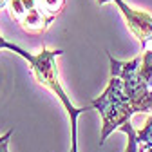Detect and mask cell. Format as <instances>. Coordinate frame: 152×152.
Masks as SVG:
<instances>
[{"mask_svg": "<svg viewBox=\"0 0 152 152\" xmlns=\"http://www.w3.org/2000/svg\"><path fill=\"white\" fill-rule=\"evenodd\" d=\"M11 134H13V132L9 130L6 136L0 138V152H7V145H9V138H11Z\"/></svg>", "mask_w": 152, "mask_h": 152, "instance_id": "8fae6325", "label": "cell"}, {"mask_svg": "<svg viewBox=\"0 0 152 152\" xmlns=\"http://www.w3.org/2000/svg\"><path fill=\"white\" fill-rule=\"evenodd\" d=\"M91 107L98 109L103 118V130H102L100 145H103V141L107 140V136L114 129H120L123 123L130 121V116L134 114L132 102L125 94L121 78H118V76H112L105 92L98 100H94L91 103Z\"/></svg>", "mask_w": 152, "mask_h": 152, "instance_id": "6da1fadb", "label": "cell"}, {"mask_svg": "<svg viewBox=\"0 0 152 152\" xmlns=\"http://www.w3.org/2000/svg\"><path fill=\"white\" fill-rule=\"evenodd\" d=\"M140 74L145 80V83L148 87H152V51H147L143 54V64L140 67Z\"/></svg>", "mask_w": 152, "mask_h": 152, "instance_id": "8992f818", "label": "cell"}, {"mask_svg": "<svg viewBox=\"0 0 152 152\" xmlns=\"http://www.w3.org/2000/svg\"><path fill=\"white\" fill-rule=\"evenodd\" d=\"M9 15L31 34L44 33L53 22V18L44 13L40 0H9Z\"/></svg>", "mask_w": 152, "mask_h": 152, "instance_id": "277c9868", "label": "cell"}, {"mask_svg": "<svg viewBox=\"0 0 152 152\" xmlns=\"http://www.w3.org/2000/svg\"><path fill=\"white\" fill-rule=\"evenodd\" d=\"M140 152H152V147H141Z\"/></svg>", "mask_w": 152, "mask_h": 152, "instance_id": "7c38bea8", "label": "cell"}, {"mask_svg": "<svg viewBox=\"0 0 152 152\" xmlns=\"http://www.w3.org/2000/svg\"><path fill=\"white\" fill-rule=\"evenodd\" d=\"M110 60V74L121 78L123 91L130 98L134 112H150L152 110V91H148V85L140 74L141 67V56H136L130 62H120L114 60L109 54Z\"/></svg>", "mask_w": 152, "mask_h": 152, "instance_id": "3957f363", "label": "cell"}, {"mask_svg": "<svg viewBox=\"0 0 152 152\" xmlns=\"http://www.w3.org/2000/svg\"><path fill=\"white\" fill-rule=\"evenodd\" d=\"M0 49H9V51H15V53H18L20 56H24V58L29 62L31 60V56L33 54H29V53H26L24 49H20V47H16V45H13V44H9V42H6L2 36H0Z\"/></svg>", "mask_w": 152, "mask_h": 152, "instance_id": "30bf717a", "label": "cell"}, {"mask_svg": "<svg viewBox=\"0 0 152 152\" xmlns=\"http://www.w3.org/2000/svg\"><path fill=\"white\" fill-rule=\"evenodd\" d=\"M40 2H42L44 13L47 16H51V18H54L56 15L64 9V6H65V0H40Z\"/></svg>", "mask_w": 152, "mask_h": 152, "instance_id": "52a82bcc", "label": "cell"}, {"mask_svg": "<svg viewBox=\"0 0 152 152\" xmlns=\"http://www.w3.org/2000/svg\"><path fill=\"white\" fill-rule=\"evenodd\" d=\"M120 130H123V132H127V134H129V145H127V152H138V138H136V132H134V129H132L130 121L123 123V125L120 127Z\"/></svg>", "mask_w": 152, "mask_h": 152, "instance_id": "9c48e42d", "label": "cell"}, {"mask_svg": "<svg viewBox=\"0 0 152 152\" xmlns=\"http://www.w3.org/2000/svg\"><path fill=\"white\" fill-rule=\"evenodd\" d=\"M138 143H141V147H152V116L147 118L145 127L136 134Z\"/></svg>", "mask_w": 152, "mask_h": 152, "instance_id": "ba28073f", "label": "cell"}, {"mask_svg": "<svg viewBox=\"0 0 152 152\" xmlns=\"http://www.w3.org/2000/svg\"><path fill=\"white\" fill-rule=\"evenodd\" d=\"M64 51H49V49H44L40 54H36V56H31V67L34 71V76H36V80L40 82L42 85L49 87L56 96L60 98V102L65 105L67 112H69V116H71V127H72V148L71 152H78V148H76V140H78V134H76V121H78V116L87 110V109H92L91 105L89 107H74L71 103V100L67 98V94L64 92L60 82H58V71H56V65H54V58L58 54H62Z\"/></svg>", "mask_w": 152, "mask_h": 152, "instance_id": "7a4b0ae2", "label": "cell"}, {"mask_svg": "<svg viewBox=\"0 0 152 152\" xmlns=\"http://www.w3.org/2000/svg\"><path fill=\"white\" fill-rule=\"evenodd\" d=\"M121 11V15L125 16V22L129 26V29L134 33V36L141 42L143 47H147L152 42V16L145 11H138L129 7L123 0H112Z\"/></svg>", "mask_w": 152, "mask_h": 152, "instance_id": "5b68a950", "label": "cell"}, {"mask_svg": "<svg viewBox=\"0 0 152 152\" xmlns=\"http://www.w3.org/2000/svg\"><path fill=\"white\" fill-rule=\"evenodd\" d=\"M107 2H112V0H98V4H107Z\"/></svg>", "mask_w": 152, "mask_h": 152, "instance_id": "5bb4252c", "label": "cell"}, {"mask_svg": "<svg viewBox=\"0 0 152 152\" xmlns=\"http://www.w3.org/2000/svg\"><path fill=\"white\" fill-rule=\"evenodd\" d=\"M6 4H9V0H0V9H2Z\"/></svg>", "mask_w": 152, "mask_h": 152, "instance_id": "4fadbf2b", "label": "cell"}]
</instances>
